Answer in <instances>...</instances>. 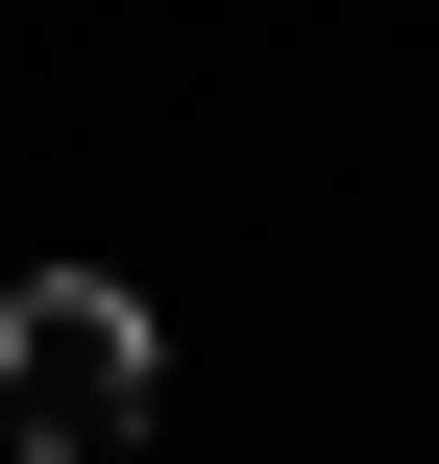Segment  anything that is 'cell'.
I'll return each mask as SVG.
<instances>
[{
	"label": "cell",
	"mask_w": 439,
	"mask_h": 464,
	"mask_svg": "<svg viewBox=\"0 0 439 464\" xmlns=\"http://www.w3.org/2000/svg\"><path fill=\"white\" fill-rule=\"evenodd\" d=\"M0 440H49V464L147 440V294L122 269H24L0 294Z\"/></svg>",
	"instance_id": "6da1fadb"
}]
</instances>
